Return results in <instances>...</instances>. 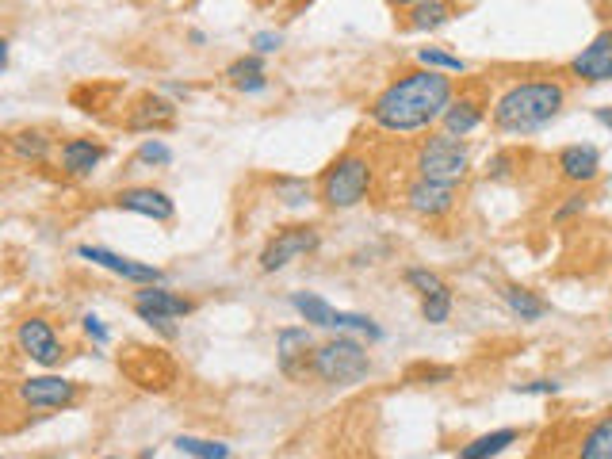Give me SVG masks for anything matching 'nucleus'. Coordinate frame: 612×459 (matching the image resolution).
Segmentation results:
<instances>
[{
  "instance_id": "0eeeda50",
  "label": "nucleus",
  "mask_w": 612,
  "mask_h": 459,
  "mask_svg": "<svg viewBox=\"0 0 612 459\" xmlns=\"http://www.w3.org/2000/svg\"><path fill=\"white\" fill-rule=\"evenodd\" d=\"M16 349L39 368H58L66 360V341L58 337L54 322H46L43 314H31L16 326Z\"/></svg>"
},
{
  "instance_id": "2eb2a0df",
  "label": "nucleus",
  "mask_w": 612,
  "mask_h": 459,
  "mask_svg": "<svg viewBox=\"0 0 612 459\" xmlns=\"http://www.w3.org/2000/svg\"><path fill=\"white\" fill-rule=\"evenodd\" d=\"M555 169L567 184H578L586 188L601 176V150L590 146V142H574V146H563L559 157H555Z\"/></svg>"
},
{
  "instance_id": "5701e85b",
  "label": "nucleus",
  "mask_w": 612,
  "mask_h": 459,
  "mask_svg": "<svg viewBox=\"0 0 612 459\" xmlns=\"http://www.w3.org/2000/svg\"><path fill=\"white\" fill-rule=\"evenodd\" d=\"M502 299H505V306L521 318V322H540L547 314V303L536 295V291H528V287H521V284H509V287H502Z\"/></svg>"
},
{
  "instance_id": "72a5a7b5",
  "label": "nucleus",
  "mask_w": 612,
  "mask_h": 459,
  "mask_svg": "<svg viewBox=\"0 0 612 459\" xmlns=\"http://www.w3.org/2000/svg\"><path fill=\"white\" fill-rule=\"evenodd\" d=\"M280 46H284V35H280V31H257V35H253V54H257V58L276 54Z\"/></svg>"
},
{
  "instance_id": "ddd939ff",
  "label": "nucleus",
  "mask_w": 612,
  "mask_h": 459,
  "mask_svg": "<svg viewBox=\"0 0 612 459\" xmlns=\"http://www.w3.org/2000/svg\"><path fill=\"white\" fill-rule=\"evenodd\" d=\"M402 199H406V207H410L414 215H421V219H444V215L456 207V188L414 176V180L406 184Z\"/></svg>"
},
{
  "instance_id": "f03ea898",
  "label": "nucleus",
  "mask_w": 612,
  "mask_h": 459,
  "mask_svg": "<svg viewBox=\"0 0 612 459\" xmlns=\"http://www.w3.org/2000/svg\"><path fill=\"white\" fill-rule=\"evenodd\" d=\"M567 104V88L551 77H528V81H513L502 96L494 100V127L502 134H536L544 131L551 119H559V111Z\"/></svg>"
},
{
  "instance_id": "20e7f679",
  "label": "nucleus",
  "mask_w": 612,
  "mask_h": 459,
  "mask_svg": "<svg viewBox=\"0 0 612 459\" xmlns=\"http://www.w3.org/2000/svg\"><path fill=\"white\" fill-rule=\"evenodd\" d=\"M368 372H372L368 349L356 337H345V333H337L333 341L318 345L314 356H310V375H318L329 387H352V383H360Z\"/></svg>"
},
{
  "instance_id": "4be33fe9",
  "label": "nucleus",
  "mask_w": 612,
  "mask_h": 459,
  "mask_svg": "<svg viewBox=\"0 0 612 459\" xmlns=\"http://www.w3.org/2000/svg\"><path fill=\"white\" fill-rule=\"evenodd\" d=\"M452 4H444V0H417V4H410L406 8V16H410V27L414 31H437V27H444V23L452 20Z\"/></svg>"
},
{
  "instance_id": "c756f323",
  "label": "nucleus",
  "mask_w": 612,
  "mask_h": 459,
  "mask_svg": "<svg viewBox=\"0 0 612 459\" xmlns=\"http://www.w3.org/2000/svg\"><path fill=\"white\" fill-rule=\"evenodd\" d=\"M253 77H264V62L257 54H241L226 66V81L230 85H241V81H253Z\"/></svg>"
},
{
  "instance_id": "6e6552de",
  "label": "nucleus",
  "mask_w": 612,
  "mask_h": 459,
  "mask_svg": "<svg viewBox=\"0 0 612 459\" xmlns=\"http://www.w3.org/2000/svg\"><path fill=\"white\" fill-rule=\"evenodd\" d=\"M318 245H322L318 226H310V222L284 226V230H276V238H268V245L261 249V272H280V268H287L291 261L310 257Z\"/></svg>"
},
{
  "instance_id": "f704fd0d",
  "label": "nucleus",
  "mask_w": 612,
  "mask_h": 459,
  "mask_svg": "<svg viewBox=\"0 0 612 459\" xmlns=\"http://www.w3.org/2000/svg\"><path fill=\"white\" fill-rule=\"evenodd\" d=\"M81 329H85V333L92 337V341H96V345H108V341H111V329L104 326L96 314H85V318H81Z\"/></svg>"
},
{
  "instance_id": "6ab92c4d",
  "label": "nucleus",
  "mask_w": 612,
  "mask_h": 459,
  "mask_svg": "<svg viewBox=\"0 0 612 459\" xmlns=\"http://www.w3.org/2000/svg\"><path fill=\"white\" fill-rule=\"evenodd\" d=\"M50 150H54V138L43 127H23V131L8 134V153L27 161V165H43Z\"/></svg>"
},
{
  "instance_id": "dca6fc26",
  "label": "nucleus",
  "mask_w": 612,
  "mask_h": 459,
  "mask_svg": "<svg viewBox=\"0 0 612 459\" xmlns=\"http://www.w3.org/2000/svg\"><path fill=\"white\" fill-rule=\"evenodd\" d=\"M104 146L96 138H66L58 150V165L66 176H92L104 161Z\"/></svg>"
},
{
  "instance_id": "58836bf2",
  "label": "nucleus",
  "mask_w": 612,
  "mask_h": 459,
  "mask_svg": "<svg viewBox=\"0 0 612 459\" xmlns=\"http://www.w3.org/2000/svg\"><path fill=\"white\" fill-rule=\"evenodd\" d=\"M593 115H597V123H601V127H609V131H612V108H597Z\"/></svg>"
},
{
  "instance_id": "412c9836",
  "label": "nucleus",
  "mask_w": 612,
  "mask_h": 459,
  "mask_svg": "<svg viewBox=\"0 0 612 459\" xmlns=\"http://www.w3.org/2000/svg\"><path fill=\"white\" fill-rule=\"evenodd\" d=\"M517 429H494V433H482V437H475L471 444H463L459 448V459H494L502 456L509 444H517Z\"/></svg>"
},
{
  "instance_id": "a878e982",
  "label": "nucleus",
  "mask_w": 612,
  "mask_h": 459,
  "mask_svg": "<svg viewBox=\"0 0 612 459\" xmlns=\"http://www.w3.org/2000/svg\"><path fill=\"white\" fill-rule=\"evenodd\" d=\"M417 62H421V69H433V73H444V77H452V73H467V62H463L459 54L440 50V46H425V50H417Z\"/></svg>"
},
{
  "instance_id": "9b49d317",
  "label": "nucleus",
  "mask_w": 612,
  "mask_h": 459,
  "mask_svg": "<svg viewBox=\"0 0 612 459\" xmlns=\"http://www.w3.org/2000/svg\"><path fill=\"white\" fill-rule=\"evenodd\" d=\"M314 333L310 326H287L276 333V364L287 379H303L310 372V356H314Z\"/></svg>"
},
{
  "instance_id": "c85d7f7f",
  "label": "nucleus",
  "mask_w": 612,
  "mask_h": 459,
  "mask_svg": "<svg viewBox=\"0 0 612 459\" xmlns=\"http://www.w3.org/2000/svg\"><path fill=\"white\" fill-rule=\"evenodd\" d=\"M448 314H452V287L444 284L437 295H429V299H421V318L429 322V326H440V322H448Z\"/></svg>"
},
{
  "instance_id": "bb28decb",
  "label": "nucleus",
  "mask_w": 612,
  "mask_h": 459,
  "mask_svg": "<svg viewBox=\"0 0 612 459\" xmlns=\"http://www.w3.org/2000/svg\"><path fill=\"white\" fill-rule=\"evenodd\" d=\"M329 329H349V333H364L368 341H383V329L375 326V318L368 314H352V310H333V318H329Z\"/></svg>"
},
{
  "instance_id": "cd10ccee",
  "label": "nucleus",
  "mask_w": 612,
  "mask_h": 459,
  "mask_svg": "<svg viewBox=\"0 0 612 459\" xmlns=\"http://www.w3.org/2000/svg\"><path fill=\"white\" fill-rule=\"evenodd\" d=\"M272 188H276V196L284 199L287 207H303V203H310V199L318 196V192H314L306 180H299V176H276Z\"/></svg>"
},
{
  "instance_id": "aec40b11",
  "label": "nucleus",
  "mask_w": 612,
  "mask_h": 459,
  "mask_svg": "<svg viewBox=\"0 0 612 459\" xmlns=\"http://www.w3.org/2000/svg\"><path fill=\"white\" fill-rule=\"evenodd\" d=\"M574 459H612V414H601L582 433V444H578Z\"/></svg>"
},
{
  "instance_id": "ea45409f",
  "label": "nucleus",
  "mask_w": 612,
  "mask_h": 459,
  "mask_svg": "<svg viewBox=\"0 0 612 459\" xmlns=\"http://www.w3.org/2000/svg\"><path fill=\"white\" fill-rule=\"evenodd\" d=\"M0 352H4V341H0Z\"/></svg>"
},
{
  "instance_id": "7c9ffc66",
  "label": "nucleus",
  "mask_w": 612,
  "mask_h": 459,
  "mask_svg": "<svg viewBox=\"0 0 612 459\" xmlns=\"http://www.w3.org/2000/svg\"><path fill=\"white\" fill-rule=\"evenodd\" d=\"M134 161L138 165H157V169H165V165H173V150L161 142V138H146L138 153H134Z\"/></svg>"
},
{
  "instance_id": "39448f33",
  "label": "nucleus",
  "mask_w": 612,
  "mask_h": 459,
  "mask_svg": "<svg viewBox=\"0 0 612 459\" xmlns=\"http://www.w3.org/2000/svg\"><path fill=\"white\" fill-rule=\"evenodd\" d=\"M414 169L421 180H437V184H448L456 188L467 180L471 173V153L459 138H448V134H429L421 146L414 150Z\"/></svg>"
},
{
  "instance_id": "4468645a",
  "label": "nucleus",
  "mask_w": 612,
  "mask_h": 459,
  "mask_svg": "<svg viewBox=\"0 0 612 459\" xmlns=\"http://www.w3.org/2000/svg\"><path fill=\"white\" fill-rule=\"evenodd\" d=\"M115 207L119 211H131V215H142V219L153 222H169L176 215V203L169 192L153 188V184H138V188H123L115 196Z\"/></svg>"
},
{
  "instance_id": "1a4fd4ad",
  "label": "nucleus",
  "mask_w": 612,
  "mask_h": 459,
  "mask_svg": "<svg viewBox=\"0 0 612 459\" xmlns=\"http://www.w3.org/2000/svg\"><path fill=\"white\" fill-rule=\"evenodd\" d=\"M77 257L88 264H96V268H108V272H115V276L127 280V284H138V287L165 284V272H161L157 264L134 261V257H123V253L104 249V245H77Z\"/></svg>"
},
{
  "instance_id": "a211bd4d",
  "label": "nucleus",
  "mask_w": 612,
  "mask_h": 459,
  "mask_svg": "<svg viewBox=\"0 0 612 459\" xmlns=\"http://www.w3.org/2000/svg\"><path fill=\"white\" fill-rule=\"evenodd\" d=\"M176 123V104H169L165 96H138V104L127 115V131H161V127H173Z\"/></svg>"
},
{
  "instance_id": "f8f14e48",
  "label": "nucleus",
  "mask_w": 612,
  "mask_h": 459,
  "mask_svg": "<svg viewBox=\"0 0 612 459\" xmlns=\"http://www.w3.org/2000/svg\"><path fill=\"white\" fill-rule=\"evenodd\" d=\"M570 73L586 85H601L612 81V27H605L601 35H593L590 46H582L574 58H570Z\"/></svg>"
},
{
  "instance_id": "2f4dec72",
  "label": "nucleus",
  "mask_w": 612,
  "mask_h": 459,
  "mask_svg": "<svg viewBox=\"0 0 612 459\" xmlns=\"http://www.w3.org/2000/svg\"><path fill=\"white\" fill-rule=\"evenodd\" d=\"M406 284L417 287L421 291V299H429V295H437L444 280H440L437 272H429V268H406Z\"/></svg>"
},
{
  "instance_id": "b1692460",
  "label": "nucleus",
  "mask_w": 612,
  "mask_h": 459,
  "mask_svg": "<svg viewBox=\"0 0 612 459\" xmlns=\"http://www.w3.org/2000/svg\"><path fill=\"white\" fill-rule=\"evenodd\" d=\"M291 306L299 310V318H303L306 326H318V329H329V318H333V310L337 306H329L322 295H314V291H295L291 295Z\"/></svg>"
},
{
  "instance_id": "c9c22d12",
  "label": "nucleus",
  "mask_w": 612,
  "mask_h": 459,
  "mask_svg": "<svg viewBox=\"0 0 612 459\" xmlns=\"http://www.w3.org/2000/svg\"><path fill=\"white\" fill-rule=\"evenodd\" d=\"M517 394H559V379H532V383H517Z\"/></svg>"
},
{
  "instance_id": "9d476101",
  "label": "nucleus",
  "mask_w": 612,
  "mask_h": 459,
  "mask_svg": "<svg viewBox=\"0 0 612 459\" xmlns=\"http://www.w3.org/2000/svg\"><path fill=\"white\" fill-rule=\"evenodd\" d=\"M16 394L31 410H66L77 402V383L66 375H31L16 387Z\"/></svg>"
},
{
  "instance_id": "f3484780",
  "label": "nucleus",
  "mask_w": 612,
  "mask_h": 459,
  "mask_svg": "<svg viewBox=\"0 0 612 459\" xmlns=\"http://www.w3.org/2000/svg\"><path fill=\"white\" fill-rule=\"evenodd\" d=\"M482 119H486V108H482V100H475V96H459V100H452L448 104V111L440 115V127L448 134V138H467V134H475L482 127Z\"/></svg>"
},
{
  "instance_id": "a19ab883",
  "label": "nucleus",
  "mask_w": 612,
  "mask_h": 459,
  "mask_svg": "<svg viewBox=\"0 0 612 459\" xmlns=\"http://www.w3.org/2000/svg\"><path fill=\"white\" fill-rule=\"evenodd\" d=\"M104 459H115V456H104Z\"/></svg>"
},
{
  "instance_id": "423d86ee",
  "label": "nucleus",
  "mask_w": 612,
  "mask_h": 459,
  "mask_svg": "<svg viewBox=\"0 0 612 459\" xmlns=\"http://www.w3.org/2000/svg\"><path fill=\"white\" fill-rule=\"evenodd\" d=\"M134 314L146 322L150 329H157V333H165V337H176V318H188L192 310H196V303L192 299H184V295H176V291H169L165 284L157 287H138L134 291Z\"/></svg>"
},
{
  "instance_id": "4c0bfd02",
  "label": "nucleus",
  "mask_w": 612,
  "mask_h": 459,
  "mask_svg": "<svg viewBox=\"0 0 612 459\" xmlns=\"http://www.w3.org/2000/svg\"><path fill=\"white\" fill-rule=\"evenodd\" d=\"M8 54H12V43H8V39H0V73L8 69Z\"/></svg>"
},
{
  "instance_id": "f257e3e1",
  "label": "nucleus",
  "mask_w": 612,
  "mask_h": 459,
  "mask_svg": "<svg viewBox=\"0 0 612 459\" xmlns=\"http://www.w3.org/2000/svg\"><path fill=\"white\" fill-rule=\"evenodd\" d=\"M456 100V85L452 77L433 73V69H410L402 77H394L372 100V123L387 134H417L429 131L440 123V115Z\"/></svg>"
},
{
  "instance_id": "393cba45",
  "label": "nucleus",
  "mask_w": 612,
  "mask_h": 459,
  "mask_svg": "<svg viewBox=\"0 0 612 459\" xmlns=\"http://www.w3.org/2000/svg\"><path fill=\"white\" fill-rule=\"evenodd\" d=\"M173 444H176V452H184V456H192V459H230V444H222V440L188 437V433H180Z\"/></svg>"
},
{
  "instance_id": "7ed1b4c3",
  "label": "nucleus",
  "mask_w": 612,
  "mask_h": 459,
  "mask_svg": "<svg viewBox=\"0 0 612 459\" xmlns=\"http://www.w3.org/2000/svg\"><path fill=\"white\" fill-rule=\"evenodd\" d=\"M375 184V165L368 153L345 150L329 161L322 176H318V199L329 211H352L360 207Z\"/></svg>"
},
{
  "instance_id": "e433bc0d",
  "label": "nucleus",
  "mask_w": 612,
  "mask_h": 459,
  "mask_svg": "<svg viewBox=\"0 0 612 459\" xmlns=\"http://www.w3.org/2000/svg\"><path fill=\"white\" fill-rule=\"evenodd\" d=\"M509 165H513V153H494V157H490V165H486V176L502 180V176H509Z\"/></svg>"
},
{
  "instance_id": "473e14b6",
  "label": "nucleus",
  "mask_w": 612,
  "mask_h": 459,
  "mask_svg": "<svg viewBox=\"0 0 612 459\" xmlns=\"http://www.w3.org/2000/svg\"><path fill=\"white\" fill-rule=\"evenodd\" d=\"M586 207H590V196H586V192H570L567 203L555 207V222H567V219H574V215H586Z\"/></svg>"
}]
</instances>
